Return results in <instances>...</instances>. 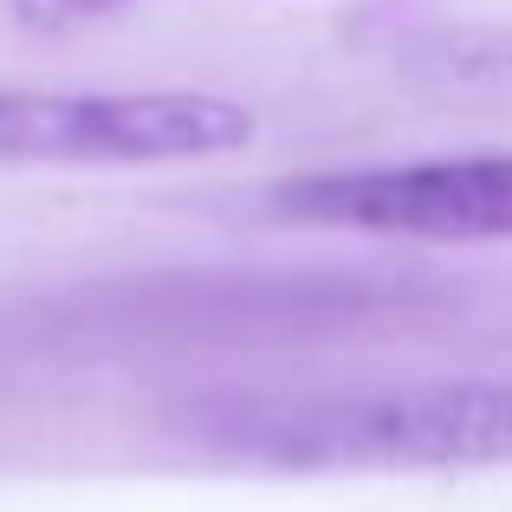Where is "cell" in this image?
I'll use <instances>...</instances> for the list:
<instances>
[{
    "label": "cell",
    "instance_id": "2",
    "mask_svg": "<svg viewBox=\"0 0 512 512\" xmlns=\"http://www.w3.org/2000/svg\"><path fill=\"white\" fill-rule=\"evenodd\" d=\"M253 111L221 91H39L0 85V169H137L253 143Z\"/></svg>",
    "mask_w": 512,
    "mask_h": 512
},
{
    "label": "cell",
    "instance_id": "4",
    "mask_svg": "<svg viewBox=\"0 0 512 512\" xmlns=\"http://www.w3.org/2000/svg\"><path fill=\"white\" fill-rule=\"evenodd\" d=\"M13 20L26 26H46V33H65V26H91V20H111L124 13L130 0H7Z\"/></svg>",
    "mask_w": 512,
    "mask_h": 512
},
{
    "label": "cell",
    "instance_id": "3",
    "mask_svg": "<svg viewBox=\"0 0 512 512\" xmlns=\"http://www.w3.org/2000/svg\"><path fill=\"white\" fill-rule=\"evenodd\" d=\"M273 208L305 227L383 240H512V150L286 175Z\"/></svg>",
    "mask_w": 512,
    "mask_h": 512
},
{
    "label": "cell",
    "instance_id": "1",
    "mask_svg": "<svg viewBox=\"0 0 512 512\" xmlns=\"http://www.w3.org/2000/svg\"><path fill=\"white\" fill-rule=\"evenodd\" d=\"M234 454L286 474H467L512 467V376L402 383L266 409Z\"/></svg>",
    "mask_w": 512,
    "mask_h": 512
}]
</instances>
